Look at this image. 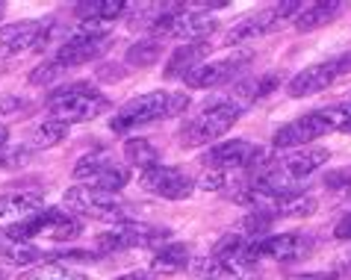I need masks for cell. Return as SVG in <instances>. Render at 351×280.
I'll use <instances>...</instances> for the list:
<instances>
[{"mask_svg": "<svg viewBox=\"0 0 351 280\" xmlns=\"http://www.w3.org/2000/svg\"><path fill=\"white\" fill-rule=\"evenodd\" d=\"M189 110V94L186 92H148L139 94L121 106L110 118V127L115 133H130L145 124H154L160 118H174V115Z\"/></svg>", "mask_w": 351, "mask_h": 280, "instance_id": "1", "label": "cell"}, {"mask_svg": "<svg viewBox=\"0 0 351 280\" xmlns=\"http://www.w3.org/2000/svg\"><path fill=\"white\" fill-rule=\"evenodd\" d=\"M348 118H351V106L316 110V112H307V115H301V118L284 124L271 142H275L278 151H298V148H307L313 139L325 136L330 130H346Z\"/></svg>", "mask_w": 351, "mask_h": 280, "instance_id": "2", "label": "cell"}, {"mask_svg": "<svg viewBox=\"0 0 351 280\" xmlns=\"http://www.w3.org/2000/svg\"><path fill=\"white\" fill-rule=\"evenodd\" d=\"M47 110H51L53 121L80 124V121H92L101 112L110 110V98L104 92L92 89L89 83H74L47 94Z\"/></svg>", "mask_w": 351, "mask_h": 280, "instance_id": "3", "label": "cell"}, {"mask_svg": "<svg viewBox=\"0 0 351 280\" xmlns=\"http://www.w3.org/2000/svg\"><path fill=\"white\" fill-rule=\"evenodd\" d=\"M239 115H242V106L237 101L207 103L201 112H195L180 127V144L183 148H201V144L216 142L239 121Z\"/></svg>", "mask_w": 351, "mask_h": 280, "instance_id": "4", "label": "cell"}, {"mask_svg": "<svg viewBox=\"0 0 351 280\" xmlns=\"http://www.w3.org/2000/svg\"><path fill=\"white\" fill-rule=\"evenodd\" d=\"M62 204L68 212H77V216H86V218L112 221V225L130 221V207L124 201L110 195V192L92 189V186H71L62 195Z\"/></svg>", "mask_w": 351, "mask_h": 280, "instance_id": "5", "label": "cell"}, {"mask_svg": "<svg viewBox=\"0 0 351 280\" xmlns=\"http://www.w3.org/2000/svg\"><path fill=\"white\" fill-rule=\"evenodd\" d=\"M298 12H301L298 0H284V3L266 6V9H260V12H254V15L242 18L237 27H230V30L224 33L221 44L224 47H237V44H245V42H257L260 36H269L271 30H278L289 15H298Z\"/></svg>", "mask_w": 351, "mask_h": 280, "instance_id": "6", "label": "cell"}, {"mask_svg": "<svg viewBox=\"0 0 351 280\" xmlns=\"http://www.w3.org/2000/svg\"><path fill=\"white\" fill-rule=\"evenodd\" d=\"M74 177L86 180V186H92V189L119 195L130 183V166L128 162H115L110 153H86L74 166Z\"/></svg>", "mask_w": 351, "mask_h": 280, "instance_id": "7", "label": "cell"}, {"mask_svg": "<svg viewBox=\"0 0 351 280\" xmlns=\"http://www.w3.org/2000/svg\"><path fill=\"white\" fill-rule=\"evenodd\" d=\"M201 162L207 168H216V171H237V168H245V171H260L263 166H269V157L266 151L254 142H245V139H228V142H219L204 153Z\"/></svg>", "mask_w": 351, "mask_h": 280, "instance_id": "8", "label": "cell"}, {"mask_svg": "<svg viewBox=\"0 0 351 280\" xmlns=\"http://www.w3.org/2000/svg\"><path fill=\"white\" fill-rule=\"evenodd\" d=\"M169 236H171L169 227H154V225H142V221H121V225H112L106 233L97 236L95 245L104 254H112V251H128V248H157Z\"/></svg>", "mask_w": 351, "mask_h": 280, "instance_id": "9", "label": "cell"}, {"mask_svg": "<svg viewBox=\"0 0 351 280\" xmlns=\"http://www.w3.org/2000/svg\"><path fill=\"white\" fill-rule=\"evenodd\" d=\"M251 60H254L251 51H239V53L221 56V60H207V62H201L198 68H192L186 77H183V83H186L189 89H216V86L230 83Z\"/></svg>", "mask_w": 351, "mask_h": 280, "instance_id": "10", "label": "cell"}, {"mask_svg": "<svg viewBox=\"0 0 351 280\" xmlns=\"http://www.w3.org/2000/svg\"><path fill=\"white\" fill-rule=\"evenodd\" d=\"M310 251H313V239L301 233H275V236L254 239L248 245V259L254 263L260 257H269V259H278V263H295V259L310 257Z\"/></svg>", "mask_w": 351, "mask_h": 280, "instance_id": "11", "label": "cell"}, {"mask_svg": "<svg viewBox=\"0 0 351 280\" xmlns=\"http://www.w3.org/2000/svg\"><path fill=\"white\" fill-rule=\"evenodd\" d=\"M346 71H351V56H334V60H328V62H316L292 77L287 92H289V98H310V94L328 89V86Z\"/></svg>", "mask_w": 351, "mask_h": 280, "instance_id": "12", "label": "cell"}, {"mask_svg": "<svg viewBox=\"0 0 351 280\" xmlns=\"http://www.w3.org/2000/svg\"><path fill=\"white\" fill-rule=\"evenodd\" d=\"M142 189L151 192L157 198L165 201H186L192 192H195V180L189 175H183L180 168H171V166H157L151 171H142Z\"/></svg>", "mask_w": 351, "mask_h": 280, "instance_id": "13", "label": "cell"}, {"mask_svg": "<svg viewBox=\"0 0 351 280\" xmlns=\"http://www.w3.org/2000/svg\"><path fill=\"white\" fill-rule=\"evenodd\" d=\"M47 44V24L45 21H21V24H6L0 27V60L9 56L38 51Z\"/></svg>", "mask_w": 351, "mask_h": 280, "instance_id": "14", "label": "cell"}, {"mask_svg": "<svg viewBox=\"0 0 351 280\" xmlns=\"http://www.w3.org/2000/svg\"><path fill=\"white\" fill-rule=\"evenodd\" d=\"M328 160H330V151H328V148H313V144H307V148L289 151L287 157H278L275 168H278L287 180L298 183V180H307L310 175H313V171H319Z\"/></svg>", "mask_w": 351, "mask_h": 280, "instance_id": "15", "label": "cell"}, {"mask_svg": "<svg viewBox=\"0 0 351 280\" xmlns=\"http://www.w3.org/2000/svg\"><path fill=\"white\" fill-rule=\"evenodd\" d=\"M192 272L201 280H254V268L245 259H224L216 254L192 259Z\"/></svg>", "mask_w": 351, "mask_h": 280, "instance_id": "16", "label": "cell"}, {"mask_svg": "<svg viewBox=\"0 0 351 280\" xmlns=\"http://www.w3.org/2000/svg\"><path fill=\"white\" fill-rule=\"evenodd\" d=\"M45 201L30 192H12V195H0V230H9L15 225L36 218L38 212H45Z\"/></svg>", "mask_w": 351, "mask_h": 280, "instance_id": "17", "label": "cell"}, {"mask_svg": "<svg viewBox=\"0 0 351 280\" xmlns=\"http://www.w3.org/2000/svg\"><path fill=\"white\" fill-rule=\"evenodd\" d=\"M112 47V36L110 38H92V42H62V47L56 51L53 60L62 65V68H80V65H89Z\"/></svg>", "mask_w": 351, "mask_h": 280, "instance_id": "18", "label": "cell"}, {"mask_svg": "<svg viewBox=\"0 0 351 280\" xmlns=\"http://www.w3.org/2000/svg\"><path fill=\"white\" fill-rule=\"evenodd\" d=\"M210 53V42H189L180 44L178 51L169 56V65H165V77H186L192 68H198L204 62V56Z\"/></svg>", "mask_w": 351, "mask_h": 280, "instance_id": "19", "label": "cell"}, {"mask_svg": "<svg viewBox=\"0 0 351 280\" xmlns=\"http://www.w3.org/2000/svg\"><path fill=\"white\" fill-rule=\"evenodd\" d=\"M343 12V3L339 0H322V3H310L298 12L295 18V30L298 33H313L319 27H328L334 18Z\"/></svg>", "mask_w": 351, "mask_h": 280, "instance_id": "20", "label": "cell"}, {"mask_svg": "<svg viewBox=\"0 0 351 280\" xmlns=\"http://www.w3.org/2000/svg\"><path fill=\"white\" fill-rule=\"evenodd\" d=\"M189 263H192V257H189L186 245L171 242V245L157 248V254H154V259H151V272H157V275H178Z\"/></svg>", "mask_w": 351, "mask_h": 280, "instance_id": "21", "label": "cell"}, {"mask_svg": "<svg viewBox=\"0 0 351 280\" xmlns=\"http://www.w3.org/2000/svg\"><path fill=\"white\" fill-rule=\"evenodd\" d=\"M130 9V3L124 0H86V3H77V18L80 21H115Z\"/></svg>", "mask_w": 351, "mask_h": 280, "instance_id": "22", "label": "cell"}, {"mask_svg": "<svg viewBox=\"0 0 351 280\" xmlns=\"http://www.w3.org/2000/svg\"><path fill=\"white\" fill-rule=\"evenodd\" d=\"M124 160H128V166L130 168H142V171H151V168H157L162 166V157H160V151L154 148V144L148 139H128L124 142Z\"/></svg>", "mask_w": 351, "mask_h": 280, "instance_id": "23", "label": "cell"}, {"mask_svg": "<svg viewBox=\"0 0 351 280\" xmlns=\"http://www.w3.org/2000/svg\"><path fill=\"white\" fill-rule=\"evenodd\" d=\"M0 257H3L6 263H12V266H21L24 272L45 263V251L30 245V242H9L6 248H0Z\"/></svg>", "mask_w": 351, "mask_h": 280, "instance_id": "24", "label": "cell"}, {"mask_svg": "<svg viewBox=\"0 0 351 280\" xmlns=\"http://www.w3.org/2000/svg\"><path fill=\"white\" fill-rule=\"evenodd\" d=\"M162 53V42L160 38H142V42H136L128 47V65H133V68H148V65H154L160 60Z\"/></svg>", "mask_w": 351, "mask_h": 280, "instance_id": "25", "label": "cell"}, {"mask_svg": "<svg viewBox=\"0 0 351 280\" xmlns=\"http://www.w3.org/2000/svg\"><path fill=\"white\" fill-rule=\"evenodd\" d=\"M18 280H86L80 272H71V268H65L62 263H42V266H33L21 272Z\"/></svg>", "mask_w": 351, "mask_h": 280, "instance_id": "26", "label": "cell"}, {"mask_svg": "<svg viewBox=\"0 0 351 280\" xmlns=\"http://www.w3.org/2000/svg\"><path fill=\"white\" fill-rule=\"evenodd\" d=\"M65 136H68V124L47 118V121H42V124H38V127L33 130L30 144H33V148H53V144L65 142Z\"/></svg>", "mask_w": 351, "mask_h": 280, "instance_id": "27", "label": "cell"}, {"mask_svg": "<svg viewBox=\"0 0 351 280\" xmlns=\"http://www.w3.org/2000/svg\"><path fill=\"white\" fill-rule=\"evenodd\" d=\"M313 212H316V198L295 195V198L284 201V204L275 209V216L278 218H304V216H313Z\"/></svg>", "mask_w": 351, "mask_h": 280, "instance_id": "28", "label": "cell"}, {"mask_svg": "<svg viewBox=\"0 0 351 280\" xmlns=\"http://www.w3.org/2000/svg\"><path fill=\"white\" fill-rule=\"evenodd\" d=\"M83 233V225L77 221L74 216H68V209H62V216L53 221V227L47 230V236L53 239V242H65V239H77Z\"/></svg>", "mask_w": 351, "mask_h": 280, "instance_id": "29", "label": "cell"}, {"mask_svg": "<svg viewBox=\"0 0 351 280\" xmlns=\"http://www.w3.org/2000/svg\"><path fill=\"white\" fill-rule=\"evenodd\" d=\"M65 74V68L56 60H51V62H45V65H38V68L30 74V83L33 86H51V83H56L60 77Z\"/></svg>", "mask_w": 351, "mask_h": 280, "instance_id": "30", "label": "cell"}, {"mask_svg": "<svg viewBox=\"0 0 351 280\" xmlns=\"http://www.w3.org/2000/svg\"><path fill=\"white\" fill-rule=\"evenodd\" d=\"M201 189L207 192H228V171H216V168H207L198 180Z\"/></svg>", "mask_w": 351, "mask_h": 280, "instance_id": "31", "label": "cell"}, {"mask_svg": "<svg viewBox=\"0 0 351 280\" xmlns=\"http://www.w3.org/2000/svg\"><path fill=\"white\" fill-rule=\"evenodd\" d=\"M27 162V151H0V168H18Z\"/></svg>", "mask_w": 351, "mask_h": 280, "instance_id": "32", "label": "cell"}, {"mask_svg": "<svg viewBox=\"0 0 351 280\" xmlns=\"http://www.w3.org/2000/svg\"><path fill=\"white\" fill-rule=\"evenodd\" d=\"M334 236L339 239V242H348V239H351V212L337 221V227H334Z\"/></svg>", "mask_w": 351, "mask_h": 280, "instance_id": "33", "label": "cell"}, {"mask_svg": "<svg viewBox=\"0 0 351 280\" xmlns=\"http://www.w3.org/2000/svg\"><path fill=\"white\" fill-rule=\"evenodd\" d=\"M289 280H337V275H330V272H304V275H295Z\"/></svg>", "mask_w": 351, "mask_h": 280, "instance_id": "34", "label": "cell"}, {"mask_svg": "<svg viewBox=\"0 0 351 280\" xmlns=\"http://www.w3.org/2000/svg\"><path fill=\"white\" fill-rule=\"evenodd\" d=\"M115 280H151L148 272H128V275H121V277H115Z\"/></svg>", "mask_w": 351, "mask_h": 280, "instance_id": "35", "label": "cell"}, {"mask_svg": "<svg viewBox=\"0 0 351 280\" xmlns=\"http://www.w3.org/2000/svg\"><path fill=\"white\" fill-rule=\"evenodd\" d=\"M6 142H9V127H6L3 121H0V148H3Z\"/></svg>", "mask_w": 351, "mask_h": 280, "instance_id": "36", "label": "cell"}, {"mask_svg": "<svg viewBox=\"0 0 351 280\" xmlns=\"http://www.w3.org/2000/svg\"><path fill=\"white\" fill-rule=\"evenodd\" d=\"M346 195H348V204H351V183H348V192H346Z\"/></svg>", "mask_w": 351, "mask_h": 280, "instance_id": "37", "label": "cell"}, {"mask_svg": "<svg viewBox=\"0 0 351 280\" xmlns=\"http://www.w3.org/2000/svg\"><path fill=\"white\" fill-rule=\"evenodd\" d=\"M3 9H6V6H3V3H0V18H3Z\"/></svg>", "mask_w": 351, "mask_h": 280, "instance_id": "38", "label": "cell"}, {"mask_svg": "<svg viewBox=\"0 0 351 280\" xmlns=\"http://www.w3.org/2000/svg\"><path fill=\"white\" fill-rule=\"evenodd\" d=\"M348 106H351V103H348Z\"/></svg>", "mask_w": 351, "mask_h": 280, "instance_id": "39", "label": "cell"}]
</instances>
